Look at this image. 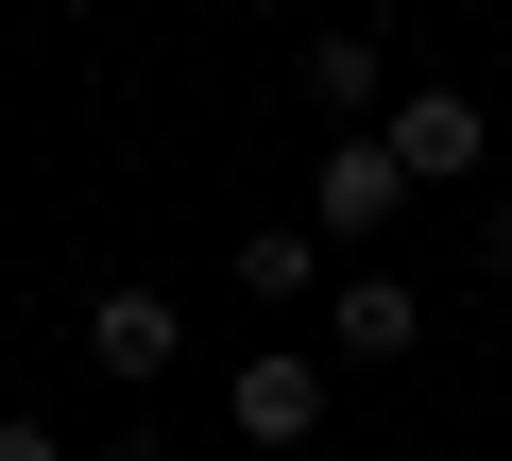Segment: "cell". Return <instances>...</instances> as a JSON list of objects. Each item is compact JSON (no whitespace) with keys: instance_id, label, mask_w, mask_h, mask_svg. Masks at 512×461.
I'll return each mask as SVG.
<instances>
[{"instance_id":"obj_1","label":"cell","mask_w":512,"mask_h":461,"mask_svg":"<svg viewBox=\"0 0 512 461\" xmlns=\"http://www.w3.org/2000/svg\"><path fill=\"white\" fill-rule=\"evenodd\" d=\"M393 205H410L393 137H325V171H308V240H325V257H376V240H393Z\"/></svg>"},{"instance_id":"obj_2","label":"cell","mask_w":512,"mask_h":461,"mask_svg":"<svg viewBox=\"0 0 512 461\" xmlns=\"http://www.w3.org/2000/svg\"><path fill=\"white\" fill-rule=\"evenodd\" d=\"M325 393H342V376H325L308 342H256V359L222 376V427H239V444H308V427H325Z\"/></svg>"},{"instance_id":"obj_3","label":"cell","mask_w":512,"mask_h":461,"mask_svg":"<svg viewBox=\"0 0 512 461\" xmlns=\"http://www.w3.org/2000/svg\"><path fill=\"white\" fill-rule=\"evenodd\" d=\"M86 359H103L120 393H154V376L188 359V308H171L154 274H120V291H86Z\"/></svg>"},{"instance_id":"obj_4","label":"cell","mask_w":512,"mask_h":461,"mask_svg":"<svg viewBox=\"0 0 512 461\" xmlns=\"http://www.w3.org/2000/svg\"><path fill=\"white\" fill-rule=\"evenodd\" d=\"M376 137H393V171H410V188H461V171H478V86H393V120H376Z\"/></svg>"},{"instance_id":"obj_5","label":"cell","mask_w":512,"mask_h":461,"mask_svg":"<svg viewBox=\"0 0 512 461\" xmlns=\"http://www.w3.org/2000/svg\"><path fill=\"white\" fill-rule=\"evenodd\" d=\"M291 86H308V103L359 137V120L393 103V35H308V52H291Z\"/></svg>"},{"instance_id":"obj_6","label":"cell","mask_w":512,"mask_h":461,"mask_svg":"<svg viewBox=\"0 0 512 461\" xmlns=\"http://www.w3.org/2000/svg\"><path fill=\"white\" fill-rule=\"evenodd\" d=\"M325 325H342V359H359V376H376V359H410V342H427V291H410V274H376V257H359V274H342V308H325Z\"/></svg>"},{"instance_id":"obj_7","label":"cell","mask_w":512,"mask_h":461,"mask_svg":"<svg viewBox=\"0 0 512 461\" xmlns=\"http://www.w3.org/2000/svg\"><path fill=\"white\" fill-rule=\"evenodd\" d=\"M239 291L256 308H308L325 291V240H308V222H256V240H239Z\"/></svg>"},{"instance_id":"obj_8","label":"cell","mask_w":512,"mask_h":461,"mask_svg":"<svg viewBox=\"0 0 512 461\" xmlns=\"http://www.w3.org/2000/svg\"><path fill=\"white\" fill-rule=\"evenodd\" d=\"M0 461H69V427L52 410H0Z\"/></svg>"},{"instance_id":"obj_9","label":"cell","mask_w":512,"mask_h":461,"mask_svg":"<svg viewBox=\"0 0 512 461\" xmlns=\"http://www.w3.org/2000/svg\"><path fill=\"white\" fill-rule=\"evenodd\" d=\"M478 257H495V274H512V188H495V205H478Z\"/></svg>"},{"instance_id":"obj_10","label":"cell","mask_w":512,"mask_h":461,"mask_svg":"<svg viewBox=\"0 0 512 461\" xmlns=\"http://www.w3.org/2000/svg\"><path fill=\"white\" fill-rule=\"evenodd\" d=\"M239 18H291V0H239Z\"/></svg>"}]
</instances>
